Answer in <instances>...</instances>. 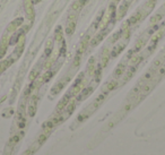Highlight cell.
Wrapping results in <instances>:
<instances>
[{
	"label": "cell",
	"mask_w": 165,
	"mask_h": 155,
	"mask_svg": "<svg viewBox=\"0 0 165 155\" xmlns=\"http://www.w3.org/2000/svg\"><path fill=\"white\" fill-rule=\"evenodd\" d=\"M124 47H126V43H121L120 45H117L114 49L112 50V53H111V57H115V56H118L120 53L121 51L123 50Z\"/></svg>",
	"instance_id": "6"
},
{
	"label": "cell",
	"mask_w": 165,
	"mask_h": 155,
	"mask_svg": "<svg viewBox=\"0 0 165 155\" xmlns=\"http://www.w3.org/2000/svg\"><path fill=\"white\" fill-rule=\"evenodd\" d=\"M117 85H118V83H117V81H112V82H110L108 85H106V87H105V94L108 92H110V91H112V90H114L115 87H117Z\"/></svg>",
	"instance_id": "9"
},
{
	"label": "cell",
	"mask_w": 165,
	"mask_h": 155,
	"mask_svg": "<svg viewBox=\"0 0 165 155\" xmlns=\"http://www.w3.org/2000/svg\"><path fill=\"white\" fill-rule=\"evenodd\" d=\"M157 0H148L147 1V6L148 8H153V6H155V3H156Z\"/></svg>",
	"instance_id": "15"
},
{
	"label": "cell",
	"mask_w": 165,
	"mask_h": 155,
	"mask_svg": "<svg viewBox=\"0 0 165 155\" xmlns=\"http://www.w3.org/2000/svg\"><path fill=\"white\" fill-rule=\"evenodd\" d=\"M32 1H33V2H34V3H36V2H40L41 0H32Z\"/></svg>",
	"instance_id": "17"
},
{
	"label": "cell",
	"mask_w": 165,
	"mask_h": 155,
	"mask_svg": "<svg viewBox=\"0 0 165 155\" xmlns=\"http://www.w3.org/2000/svg\"><path fill=\"white\" fill-rule=\"evenodd\" d=\"M105 33H106V32H103L102 34H98V35L95 36L94 39H93V40L91 41V44L93 45V47H94V45L98 44V43L100 41H102V40H103V38L105 36Z\"/></svg>",
	"instance_id": "8"
},
{
	"label": "cell",
	"mask_w": 165,
	"mask_h": 155,
	"mask_svg": "<svg viewBox=\"0 0 165 155\" xmlns=\"http://www.w3.org/2000/svg\"><path fill=\"white\" fill-rule=\"evenodd\" d=\"M74 110H75V103H70V104L68 105V108H67L68 113H71Z\"/></svg>",
	"instance_id": "14"
},
{
	"label": "cell",
	"mask_w": 165,
	"mask_h": 155,
	"mask_svg": "<svg viewBox=\"0 0 165 155\" xmlns=\"http://www.w3.org/2000/svg\"><path fill=\"white\" fill-rule=\"evenodd\" d=\"M25 9H26L27 15L33 19V18H34V10H33L32 5L30 3V0H25Z\"/></svg>",
	"instance_id": "4"
},
{
	"label": "cell",
	"mask_w": 165,
	"mask_h": 155,
	"mask_svg": "<svg viewBox=\"0 0 165 155\" xmlns=\"http://www.w3.org/2000/svg\"><path fill=\"white\" fill-rule=\"evenodd\" d=\"M62 39V30L61 28H58L57 30V34H56V40L57 41H60Z\"/></svg>",
	"instance_id": "13"
},
{
	"label": "cell",
	"mask_w": 165,
	"mask_h": 155,
	"mask_svg": "<svg viewBox=\"0 0 165 155\" xmlns=\"http://www.w3.org/2000/svg\"><path fill=\"white\" fill-rule=\"evenodd\" d=\"M36 111V105H35V98H33L32 103H31V105L28 107V113H30L31 117L34 116V113H35Z\"/></svg>",
	"instance_id": "10"
},
{
	"label": "cell",
	"mask_w": 165,
	"mask_h": 155,
	"mask_svg": "<svg viewBox=\"0 0 165 155\" xmlns=\"http://www.w3.org/2000/svg\"><path fill=\"white\" fill-rule=\"evenodd\" d=\"M63 85H65V81H62V82H60L59 84H57V86H54L52 88V91H51V92H52V94H54V93H59L60 91L62 90V87H63Z\"/></svg>",
	"instance_id": "11"
},
{
	"label": "cell",
	"mask_w": 165,
	"mask_h": 155,
	"mask_svg": "<svg viewBox=\"0 0 165 155\" xmlns=\"http://www.w3.org/2000/svg\"><path fill=\"white\" fill-rule=\"evenodd\" d=\"M75 26H76V19L72 17H69L67 22V26H66V33L68 35H71L75 31Z\"/></svg>",
	"instance_id": "1"
},
{
	"label": "cell",
	"mask_w": 165,
	"mask_h": 155,
	"mask_svg": "<svg viewBox=\"0 0 165 155\" xmlns=\"http://www.w3.org/2000/svg\"><path fill=\"white\" fill-rule=\"evenodd\" d=\"M22 23H23V19H22V18H16L15 21L12 22V23L9 24L8 28H7V32H9V31H10V32H14V31H15Z\"/></svg>",
	"instance_id": "2"
},
{
	"label": "cell",
	"mask_w": 165,
	"mask_h": 155,
	"mask_svg": "<svg viewBox=\"0 0 165 155\" xmlns=\"http://www.w3.org/2000/svg\"><path fill=\"white\" fill-rule=\"evenodd\" d=\"M124 70H126V65H124L123 62L120 63V65L117 67V69H115V72H114V77L115 78H118L119 76H121V75L123 74Z\"/></svg>",
	"instance_id": "5"
},
{
	"label": "cell",
	"mask_w": 165,
	"mask_h": 155,
	"mask_svg": "<svg viewBox=\"0 0 165 155\" xmlns=\"http://www.w3.org/2000/svg\"><path fill=\"white\" fill-rule=\"evenodd\" d=\"M68 100H69V96H65V98H62L61 101L59 102V105H58V110H61V109H63V107H66L67 105V102Z\"/></svg>",
	"instance_id": "12"
},
{
	"label": "cell",
	"mask_w": 165,
	"mask_h": 155,
	"mask_svg": "<svg viewBox=\"0 0 165 155\" xmlns=\"http://www.w3.org/2000/svg\"><path fill=\"white\" fill-rule=\"evenodd\" d=\"M142 14L140 12H137V14H135V15L131 16V17L128 19V22L126 23V25H128V26H129V25H132V24H135V23H137V22H138L139 19L142 18Z\"/></svg>",
	"instance_id": "3"
},
{
	"label": "cell",
	"mask_w": 165,
	"mask_h": 155,
	"mask_svg": "<svg viewBox=\"0 0 165 155\" xmlns=\"http://www.w3.org/2000/svg\"><path fill=\"white\" fill-rule=\"evenodd\" d=\"M93 90H94V88H93L92 86H89V87H87V88H85V90L82 92V94H80L79 98H79V100H84V98H86L87 96L89 95V94H91L92 92H93Z\"/></svg>",
	"instance_id": "7"
},
{
	"label": "cell",
	"mask_w": 165,
	"mask_h": 155,
	"mask_svg": "<svg viewBox=\"0 0 165 155\" xmlns=\"http://www.w3.org/2000/svg\"><path fill=\"white\" fill-rule=\"evenodd\" d=\"M32 152H33L32 149H30V151H26V152L24 153L23 155H31V154H32Z\"/></svg>",
	"instance_id": "16"
}]
</instances>
